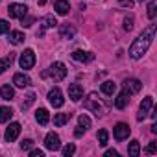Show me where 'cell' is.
<instances>
[{"mask_svg":"<svg viewBox=\"0 0 157 157\" xmlns=\"http://www.w3.org/2000/svg\"><path fill=\"white\" fill-rule=\"evenodd\" d=\"M155 30H157V26H155V24H150V26L133 41V44H131L129 50H128V54H129L131 59H140V57L148 52V48H150V44H151V41H153Z\"/></svg>","mask_w":157,"mask_h":157,"instance_id":"1","label":"cell"},{"mask_svg":"<svg viewBox=\"0 0 157 157\" xmlns=\"http://www.w3.org/2000/svg\"><path fill=\"white\" fill-rule=\"evenodd\" d=\"M67 67L63 65V63H59V61H56L52 67H50V76H52V80L54 82H63L65 78H67Z\"/></svg>","mask_w":157,"mask_h":157,"instance_id":"2","label":"cell"},{"mask_svg":"<svg viewBox=\"0 0 157 157\" xmlns=\"http://www.w3.org/2000/svg\"><path fill=\"white\" fill-rule=\"evenodd\" d=\"M19 65H21V68H24V70H28V68H32V67L35 65V54H33L32 48H26V50L21 54Z\"/></svg>","mask_w":157,"mask_h":157,"instance_id":"3","label":"cell"},{"mask_svg":"<svg viewBox=\"0 0 157 157\" xmlns=\"http://www.w3.org/2000/svg\"><path fill=\"white\" fill-rule=\"evenodd\" d=\"M83 107H85V109H89V111H93L96 117L102 113V104L98 102V96H96V93H91V94L85 98V102H83Z\"/></svg>","mask_w":157,"mask_h":157,"instance_id":"4","label":"cell"},{"mask_svg":"<svg viewBox=\"0 0 157 157\" xmlns=\"http://www.w3.org/2000/svg\"><path fill=\"white\" fill-rule=\"evenodd\" d=\"M153 107V98L151 96H146L142 102H140V105H139V115H137V120L139 122H142L148 115H150V109Z\"/></svg>","mask_w":157,"mask_h":157,"instance_id":"5","label":"cell"},{"mask_svg":"<svg viewBox=\"0 0 157 157\" xmlns=\"http://www.w3.org/2000/svg\"><path fill=\"white\" fill-rule=\"evenodd\" d=\"M8 13H10L11 19H24L28 15V8L24 4H10Z\"/></svg>","mask_w":157,"mask_h":157,"instance_id":"6","label":"cell"},{"mask_svg":"<svg viewBox=\"0 0 157 157\" xmlns=\"http://www.w3.org/2000/svg\"><path fill=\"white\" fill-rule=\"evenodd\" d=\"M48 102H50V105H52V107H61V105L65 104L63 93H61L57 87H54V89L48 93Z\"/></svg>","mask_w":157,"mask_h":157,"instance_id":"7","label":"cell"},{"mask_svg":"<svg viewBox=\"0 0 157 157\" xmlns=\"http://www.w3.org/2000/svg\"><path fill=\"white\" fill-rule=\"evenodd\" d=\"M44 146H46V150H50V151H57L59 148H61V142H59V135L57 133H48L46 137H44Z\"/></svg>","mask_w":157,"mask_h":157,"instance_id":"8","label":"cell"},{"mask_svg":"<svg viewBox=\"0 0 157 157\" xmlns=\"http://www.w3.org/2000/svg\"><path fill=\"white\" fill-rule=\"evenodd\" d=\"M113 133H115V139H117V140H126V139L129 137L131 129H129V126H128V124H124V122H118V124L115 126Z\"/></svg>","mask_w":157,"mask_h":157,"instance_id":"9","label":"cell"},{"mask_svg":"<svg viewBox=\"0 0 157 157\" xmlns=\"http://www.w3.org/2000/svg\"><path fill=\"white\" fill-rule=\"evenodd\" d=\"M19 133H21V124H19V122H13V124H10V128L6 129L4 139H6L8 142H13V140L19 137Z\"/></svg>","mask_w":157,"mask_h":157,"instance_id":"10","label":"cell"},{"mask_svg":"<svg viewBox=\"0 0 157 157\" xmlns=\"http://www.w3.org/2000/svg\"><path fill=\"white\" fill-rule=\"evenodd\" d=\"M140 89H142V83H140L139 80H135V78H129V80L124 82V91H128L129 94H135V93H139Z\"/></svg>","mask_w":157,"mask_h":157,"instance_id":"11","label":"cell"},{"mask_svg":"<svg viewBox=\"0 0 157 157\" xmlns=\"http://www.w3.org/2000/svg\"><path fill=\"white\" fill-rule=\"evenodd\" d=\"M83 96V87L80 83H70L68 85V98H72L74 102H78Z\"/></svg>","mask_w":157,"mask_h":157,"instance_id":"12","label":"cell"},{"mask_svg":"<svg viewBox=\"0 0 157 157\" xmlns=\"http://www.w3.org/2000/svg\"><path fill=\"white\" fill-rule=\"evenodd\" d=\"M72 59L82 61V63H87V61H93V59H94V54L83 52V50H76V52H72Z\"/></svg>","mask_w":157,"mask_h":157,"instance_id":"13","label":"cell"},{"mask_svg":"<svg viewBox=\"0 0 157 157\" xmlns=\"http://www.w3.org/2000/svg\"><path fill=\"white\" fill-rule=\"evenodd\" d=\"M13 83H15V87L24 89V87H28V85L32 83V80H30L26 74H15V76H13Z\"/></svg>","mask_w":157,"mask_h":157,"instance_id":"14","label":"cell"},{"mask_svg":"<svg viewBox=\"0 0 157 157\" xmlns=\"http://www.w3.org/2000/svg\"><path fill=\"white\" fill-rule=\"evenodd\" d=\"M128 104H129V93H128V91H122V93L117 96V100H115V107H117V109H124Z\"/></svg>","mask_w":157,"mask_h":157,"instance_id":"15","label":"cell"},{"mask_svg":"<svg viewBox=\"0 0 157 157\" xmlns=\"http://www.w3.org/2000/svg\"><path fill=\"white\" fill-rule=\"evenodd\" d=\"M35 120H37L41 126H46V124L50 122V113H48L44 107H41V109H37V113H35Z\"/></svg>","mask_w":157,"mask_h":157,"instance_id":"16","label":"cell"},{"mask_svg":"<svg viewBox=\"0 0 157 157\" xmlns=\"http://www.w3.org/2000/svg\"><path fill=\"white\" fill-rule=\"evenodd\" d=\"M59 33H61V37H63V39H72V37H74V33H76V28H74L72 24H61Z\"/></svg>","mask_w":157,"mask_h":157,"instance_id":"17","label":"cell"},{"mask_svg":"<svg viewBox=\"0 0 157 157\" xmlns=\"http://www.w3.org/2000/svg\"><path fill=\"white\" fill-rule=\"evenodd\" d=\"M0 98L2 100H13L15 98V91L11 85H2L0 87Z\"/></svg>","mask_w":157,"mask_h":157,"instance_id":"18","label":"cell"},{"mask_svg":"<svg viewBox=\"0 0 157 157\" xmlns=\"http://www.w3.org/2000/svg\"><path fill=\"white\" fill-rule=\"evenodd\" d=\"M54 10H56V13H59V15H67L70 8H68V2H67V0H56Z\"/></svg>","mask_w":157,"mask_h":157,"instance_id":"19","label":"cell"},{"mask_svg":"<svg viewBox=\"0 0 157 157\" xmlns=\"http://www.w3.org/2000/svg\"><path fill=\"white\" fill-rule=\"evenodd\" d=\"M70 113H57L56 117H54V126H65L68 120H70Z\"/></svg>","mask_w":157,"mask_h":157,"instance_id":"20","label":"cell"},{"mask_svg":"<svg viewBox=\"0 0 157 157\" xmlns=\"http://www.w3.org/2000/svg\"><path fill=\"white\" fill-rule=\"evenodd\" d=\"M8 39H10L11 44H21V43H24L26 37H24L22 32H10V37H8Z\"/></svg>","mask_w":157,"mask_h":157,"instance_id":"21","label":"cell"},{"mask_svg":"<svg viewBox=\"0 0 157 157\" xmlns=\"http://www.w3.org/2000/svg\"><path fill=\"white\" fill-rule=\"evenodd\" d=\"M11 117H13V111H11L10 107H6V105H0V124L8 122Z\"/></svg>","mask_w":157,"mask_h":157,"instance_id":"22","label":"cell"},{"mask_svg":"<svg viewBox=\"0 0 157 157\" xmlns=\"http://www.w3.org/2000/svg\"><path fill=\"white\" fill-rule=\"evenodd\" d=\"M115 91H117V83H113V82H104V83H102V93H104V94L113 96Z\"/></svg>","mask_w":157,"mask_h":157,"instance_id":"23","label":"cell"},{"mask_svg":"<svg viewBox=\"0 0 157 157\" xmlns=\"http://www.w3.org/2000/svg\"><path fill=\"white\" fill-rule=\"evenodd\" d=\"M128 153H129L131 157H139V153H140V144H139V140H131V142H129Z\"/></svg>","mask_w":157,"mask_h":157,"instance_id":"24","label":"cell"},{"mask_svg":"<svg viewBox=\"0 0 157 157\" xmlns=\"http://www.w3.org/2000/svg\"><path fill=\"white\" fill-rule=\"evenodd\" d=\"M41 24H43V28H54V26L57 24V21H56L54 15H46V17L41 21Z\"/></svg>","mask_w":157,"mask_h":157,"instance_id":"25","label":"cell"},{"mask_svg":"<svg viewBox=\"0 0 157 157\" xmlns=\"http://www.w3.org/2000/svg\"><path fill=\"white\" fill-rule=\"evenodd\" d=\"M78 126L80 128H83L85 131L91 128V118L87 117V115H80V118H78Z\"/></svg>","mask_w":157,"mask_h":157,"instance_id":"26","label":"cell"},{"mask_svg":"<svg viewBox=\"0 0 157 157\" xmlns=\"http://www.w3.org/2000/svg\"><path fill=\"white\" fill-rule=\"evenodd\" d=\"M155 15H157V0H151L150 2V6H148V19H155Z\"/></svg>","mask_w":157,"mask_h":157,"instance_id":"27","label":"cell"},{"mask_svg":"<svg viewBox=\"0 0 157 157\" xmlns=\"http://www.w3.org/2000/svg\"><path fill=\"white\" fill-rule=\"evenodd\" d=\"M11 59H13V56H10V57H2V59H0V74H4L6 68H10Z\"/></svg>","mask_w":157,"mask_h":157,"instance_id":"28","label":"cell"},{"mask_svg":"<svg viewBox=\"0 0 157 157\" xmlns=\"http://www.w3.org/2000/svg\"><path fill=\"white\" fill-rule=\"evenodd\" d=\"M107 139H109V133H107L105 129H100V131H98V144H100V146H105V144H107Z\"/></svg>","mask_w":157,"mask_h":157,"instance_id":"29","label":"cell"},{"mask_svg":"<svg viewBox=\"0 0 157 157\" xmlns=\"http://www.w3.org/2000/svg\"><path fill=\"white\" fill-rule=\"evenodd\" d=\"M74 151H76V146H74V144H67V146L63 148V155H65V157L74 155Z\"/></svg>","mask_w":157,"mask_h":157,"instance_id":"30","label":"cell"},{"mask_svg":"<svg viewBox=\"0 0 157 157\" xmlns=\"http://www.w3.org/2000/svg\"><path fill=\"white\" fill-rule=\"evenodd\" d=\"M21 148H22L24 151H30V150L33 148V140H32V139H26V140H22V142H21Z\"/></svg>","mask_w":157,"mask_h":157,"instance_id":"31","label":"cell"},{"mask_svg":"<svg viewBox=\"0 0 157 157\" xmlns=\"http://www.w3.org/2000/svg\"><path fill=\"white\" fill-rule=\"evenodd\" d=\"M10 32V22L4 21V19H0V35L2 33H8Z\"/></svg>","mask_w":157,"mask_h":157,"instance_id":"32","label":"cell"},{"mask_svg":"<svg viewBox=\"0 0 157 157\" xmlns=\"http://www.w3.org/2000/svg\"><path fill=\"white\" fill-rule=\"evenodd\" d=\"M124 30L126 32H131L133 30V17H126L124 19Z\"/></svg>","mask_w":157,"mask_h":157,"instance_id":"33","label":"cell"},{"mask_svg":"<svg viewBox=\"0 0 157 157\" xmlns=\"http://www.w3.org/2000/svg\"><path fill=\"white\" fill-rule=\"evenodd\" d=\"M33 100H35V94H33V93L28 94V96H26V102H22V109H28V107L33 104Z\"/></svg>","mask_w":157,"mask_h":157,"instance_id":"34","label":"cell"},{"mask_svg":"<svg viewBox=\"0 0 157 157\" xmlns=\"http://www.w3.org/2000/svg\"><path fill=\"white\" fill-rule=\"evenodd\" d=\"M146 151H148V153H155V151H157V140H151V142L148 144Z\"/></svg>","mask_w":157,"mask_h":157,"instance_id":"35","label":"cell"},{"mask_svg":"<svg viewBox=\"0 0 157 157\" xmlns=\"http://www.w3.org/2000/svg\"><path fill=\"white\" fill-rule=\"evenodd\" d=\"M30 155L32 157H44V151L43 150H30Z\"/></svg>","mask_w":157,"mask_h":157,"instance_id":"36","label":"cell"},{"mask_svg":"<svg viewBox=\"0 0 157 157\" xmlns=\"http://www.w3.org/2000/svg\"><path fill=\"white\" fill-rule=\"evenodd\" d=\"M32 24H33V17H28L26 21L22 19V26H26V28H28V26H32Z\"/></svg>","mask_w":157,"mask_h":157,"instance_id":"37","label":"cell"},{"mask_svg":"<svg viewBox=\"0 0 157 157\" xmlns=\"http://www.w3.org/2000/svg\"><path fill=\"white\" fill-rule=\"evenodd\" d=\"M105 157H118V151L117 150H107L105 151Z\"/></svg>","mask_w":157,"mask_h":157,"instance_id":"38","label":"cell"},{"mask_svg":"<svg viewBox=\"0 0 157 157\" xmlns=\"http://www.w3.org/2000/svg\"><path fill=\"white\" fill-rule=\"evenodd\" d=\"M120 4H122V6H129V8H131V6H133V0H120Z\"/></svg>","mask_w":157,"mask_h":157,"instance_id":"39","label":"cell"},{"mask_svg":"<svg viewBox=\"0 0 157 157\" xmlns=\"http://www.w3.org/2000/svg\"><path fill=\"white\" fill-rule=\"evenodd\" d=\"M44 2H46V0H39V6H44Z\"/></svg>","mask_w":157,"mask_h":157,"instance_id":"40","label":"cell"},{"mask_svg":"<svg viewBox=\"0 0 157 157\" xmlns=\"http://www.w3.org/2000/svg\"><path fill=\"white\" fill-rule=\"evenodd\" d=\"M140 2H142V0H140Z\"/></svg>","mask_w":157,"mask_h":157,"instance_id":"41","label":"cell"}]
</instances>
